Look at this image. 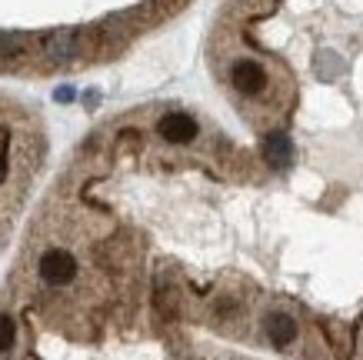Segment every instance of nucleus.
I'll use <instances>...</instances> for the list:
<instances>
[{
	"instance_id": "nucleus-1",
	"label": "nucleus",
	"mask_w": 363,
	"mask_h": 360,
	"mask_svg": "<svg viewBox=\"0 0 363 360\" xmlns=\"http://www.w3.org/2000/svg\"><path fill=\"white\" fill-rule=\"evenodd\" d=\"M230 84L237 94H243V97H260V94H267V87H270V74H267L264 64L243 57V60H233Z\"/></svg>"
},
{
	"instance_id": "nucleus-2",
	"label": "nucleus",
	"mask_w": 363,
	"mask_h": 360,
	"mask_svg": "<svg viewBox=\"0 0 363 360\" xmlns=\"http://www.w3.org/2000/svg\"><path fill=\"white\" fill-rule=\"evenodd\" d=\"M37 273L50 287L70 284L77 277V261H74V253H67V251H47L40 257V263H37Z\"/></svg>"
},
{
	"instance_id": "nucleus-3",
	"label": "nucleus",
	"mask_w": 363,
	"mask_h": 360,
	"mask_svg": "<svg viewBox=\"0 0 363 360\" xmlns=\"http://www.w3.org/2000/svg\"><path fill=\"white\" fill-rule=\"evenodd\" d=\"M44 54L54 60V64H70L84 54V37L77 31H57L44 40Z\"/></svg>"
},
{
	"instance_id": "nucleus-4",
	"label": "nucleus",
	"mask_w": 363,
	"mask_h": 360,
	"mask_svg": "<svg viewBox=\"0 0 363 360\" xmlns=\"http://www.w3.org/2000/svg\"><path fill=\"white\" fill-rule=\"evenodd\" d=\"M157 131H160V137H164L167 143H190L200 133V127H197V120L190 117V114L174 110V114H164V117H160Z\"/></svg>"
},
{
	"instance_id": "nucleus-5",
	"label": "nucleus",
	"mask_w": 363,
	"mask_h": 360,
	"mask_svg": "<svg viewBox=\"0 0 363 360\" xmlns=\"http://www.w3.org/2000/svg\"><path fill=\"white\" fill-rule=\"evenodd\" d=\"M264 330H267V337H270V344H274V347H290V344L300 337L297 320H294L290 314H284V310H274V314H267Z\"/></svg>"
},
{
	"instance_id": "nucleus-6",
	"label": "nucleus",
	"mask_w": 363,
	"mask_h": 360,
	"mask_svg": "<svg viewBox=\"0 0 363 360\" xmlns=\"http://www.w3.org/2000/svg\"><path fill=\"white\" fill-rule=\"evenodd\" d=\"M264 157H267V164L274 167V170H286L290 160H294V143H290V137L280 133V131H274L270 137H267V143H264Z\"/></svg>"
},
{
	"instance_id": "nucleus-7",
	"label": "nucleus",
	"mask_w": 363,
	"mask_h": 360,
	"mask_svg": "<svg viewBox=\"0 0 363 360\" xmlns=\"http://www.w3.org/2000/svg\"><path fill=\"white\" fill-rule=\"evenodd\" d=\"M30 54V37L23 33H0V57L4 60H21Z\"/></svg>"
},
{
	"instance_id": "nucleus-8",
	"label": "nucleus",
	"mask_w": 363,
	"mask_h": 360,
	"mask_svg": "<svg viewBox=\"0 0 363 360\" xmlns=\"http://www.w3.org/2000/svg\"><path fill=\"white\" fill-rule=\"evenodd\" d=\"M13 340H17V324H13V317L0 314V354H4V350H11Z\"/></svg>"
},
{
	"instance_id": "nucleus-9",
	"label": "nucleus",
	"mask_w": 363,
	"mask_h": 360,
	"mask_svg": "<svg viewBox=\"0 0 363 360\" xmlns=\"http://www.w3.org/2000/svg\"><path fill=\"white\" fill-rule=\"evenodd\" d=\"M54 100H57V104H70V100H74V87H70V84L57 87V90H54Z\"/></svg>"
}]
</instances>
